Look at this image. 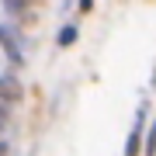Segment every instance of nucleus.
I'll list each match as a JSON object with an SVG mask.
<instances>
[{"label": "nucleus", "mask_w": 156, "mask_h": 156, "mask_svg": "<svg viewBox=\"0 0 156 156\" xmlns=\"http://www.w3.org/2000/svg\"><path fill=\"white\" fill-rule=\"evenodd\" d=\"M24 90H21V80L14 76V73H7V76H0V101H7V104H21Z\"/></svg>", "instance_id": "1"}, {"label": "nucleus", "mask_w": 156, "mask_h": 156, "mask_svg": "<svg viewBox=\"0 0 156 156\" xmlns=\"http://www.w3.org/2000/svg\"><path fill=\"white\" fill-rule=\"evenodd\" d=\"M142 115H146V111L135 115V125H132L128 142H125V156H139V149H142Z\"/></svg>", "instance_id": "2"}, {"label": "nucleus", "mask_w": 156, "mask_h": 156, "mask_svg": "<svg viewBox=\"0 0 156 156\" xmlns=\"http://www.w3.org/2000/svg\"><path fill=\"white\" fill-rule=\"evenodd\" d=\"M76 24H66V28H59V35H56V42L59 45H73V42H76Z\"/></svg>", "instance_id": "3"}, {"label": "nucleus", "mask_w": 156, "mask_h": 156, "mask_svg": "<svg viewBox=\"0 0 156 156\" xmlns=\"http://www.w3.org/2000/svg\"><path fill=\"white\" fill-rule=\"evenodd\" d=\"M146 156H156V125L149 128V139H146Z\"/></svg>", "instance_id": "4"}, {"label": "nucleus", "mask_w": 156, "mask_h": 156, "mask_svg": "<svg viewBox=\"0 0 156 156\" xmlns=\"http://www.w3.org/2000/svg\"><path fill=\"white\" fill-rule=\"evenodd\" d=\"M11 108H14V104H7V101H0V128H4V122H7V115H11Z\"/></svg>", "instance_id": "5"}, {"label": "nucleus", "mask_w": 156, "mask_h": 156, "mask_svg": "<svg viewBox=\"0 0 156 156\" xmlns=\"http://www.w3.org/2000/svg\"><path fill=\"white\" fill-rule=\"evenodd\" d=\"M7 7H11V14H21L24 11V0H4Z\"/></svg>", "instance_id": "6"}, {"label": "nucleus", "mask_w": 156, "mask_h": 156, "mask_svg": "<svg viewBox=\"0 0 156 156\" xmlns=\"http://www.w3.org/2000/svg\"><path fill=\"white\" fill-rule=\"evenodd\" d=\"M80 11H94V0H80Z\"/></svg>", "instance_id": "7"}, {"label": "nucleus", "mask_w": 156, "mask_h": 156, "mask_svg": "<svg viewBox=\"0 0 156 156\" xmlns=\"http://www.w3.org/2000/svg\"><path fill=\"white\" fill-rule=\"evenodd\" d=\"M0 156H7V142L4 139H0Z\"/></svg>", "instance_id": "8"}]
</instances>
